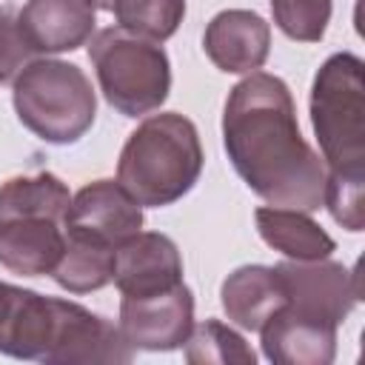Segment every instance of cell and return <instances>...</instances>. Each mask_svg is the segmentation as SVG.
I'll use <instances>...</instances> for the list:
<instances>
[{"label": "cell", "mask_w": 365, "mask_h": 365, "mask_svg": "<svg viewBox=\"0 0 365 365\" xmlns=\"http://www.w3.org/2000/svg\"><path fill=\"white\" fill-rule=\"evenodd\" d=\"M222 145L240 180L268 205L322 208L325 163L305 143L291 88L277 74L251 71L228 91Z\"/></svg>", "instance_id": "obj_1"}, {"label": "cell", "mask_w": 365, "mask_h": 365, "mask_svg": "<svg viewBox=\"0 0 365 365\" xmlns=\"http://www.w3.org/2000/svg\"><path fill=\"white\" fill-rule=\"evenodd\" d=\"M0 354L46 365H125L120 328L80 302L0 282Z\"/></svg>", "instance_id": "obj_2"}, {"label": "cell", "mask_w": 365, "mask_h": 365, "mask_svg": "<svg viewBox=\"0 0 365 365\" xmlns=\"http://www.w3.org/2000/svg\"><path fill=\"white\" fill-rule=\"evenodd\" d=\"M202 163L197 125L177 111H160L128 134L117 160V182L143 208H163L197 185Z\"/></svg>", "instance_id": "obj_3"}, {"label": "cell", "mask_w": 365, "mask_h": 365, "mask_svg": "<svg viewBox=\"0 0 365 365\" xmlns=\"http://www.w3.org/2000/svg\"><path fill=\"white\" fill-rule=\"evenodd\" d=\"M68 185L51 171L0 182V265L20 277H46L66 248Z\"/></svg>", "instance_id": "obj_4"}, {"label": "cell", "mask_w": 365, "mask_h": 365, "mask_svg": "<svg viewBox=\"0 0 365 365\" xmlns=\"http://www.w3.org/2000/svg\"><path fill=\"white\" fill-rule=\"evenodd\" d=\"M365 63L351 51L331 54L311 83V125L325 174L365 177Z\"/></svg>", "instance_id": "obj_5"}, {"label": "cell", "mask_w": 365, "mask_h": 365, "mask_svg": "<svg viewBox=\"0 0 365 365\" xmlns=\"http://www.w3.org/2000/svg\"><path fill=\"white\" fill-rule=\"evenodd\" d=\"M11 103L17 120L51 145L77 143L97 117V94L86 71L57 57L23 63L14 74Z\"/></svg>", "instance_id": "obj_6"}, {"label": "cell", "mask_w": 365, "mask_h": 365, "mask_svg": "<svg viewBox=\"0 0 365 365\" xmlns=\"http://www.w3.org/2000/svg\"><path fill=\"white\" fill-rule=\"evenodd\" d=\"M88 60L106 103L123 117H145L168 100L171 63L160 43L108 26L91 34Z\"/></svg>", "instance_id": "obj_7"}, {"label": "cell", "mask_w": 365, "mask_h": 365, "mask_svg": "<svg viewBox=\"0 0 365 365\" xmlns=\"http://www.w3.org/2000/svg\"><path fill=\"white\" fill-rule=\"evenodd\" d=\"M117 328L134 351H177L194 328V294L180 282L160 294L123 297Z\"/></svg>", "instance_id": "obj_8"}, {"label": "cell", "mask_w": 365, "mask_h": 365, "mask_svg": "<svg viewBox=\"0 0 365 365\" xmlns=\"http://www.w3.org/2000/svg\"><path fill=\"white\" fill-rule=\"evenodd\" d=\"M282 288H285V302L308 311L314 317L331 319V322H342L351 308L359 299V279L354 271H348L342 262H331L325 259H311V262H299V259H285L274 265Z\"/></svg>", "instance_id": "obj_9"}, {"label": "cell", "mask_w": 365, "mask_h": 365, "mask_svg": "<svg viewBox=\"0 0 365 365\" xmlns=\"http://www.w3.org/2000/svg\"><path fill=\"white\" fill-rule=\"evenodd\" d=\"M63 231L117 248L143 231V205L120 182L94 180L71 197Z\"/></svg>", "instance_id": "obj_10"}, {"label": "cell", "mask_w": 365, "mask_h": 365, "mask_svg": "<svg viewBox=\"0 0 365 365\" xmlns=\"http://www.w3.org/2000/svg\"><path fill=\"white\" fill-rule=\"evenodd\" d=\"M336 322L282 305L259 328V345L274 365H331L336 356Z\"/></svg>", "instance_id": "obj_11"}, {"label": "cell", "mask_w": 365, "mask_h": 365, "mask_svg": "<svg viewBox=\"0 0 365 365\" xmlns=\"http://www.w3.org/2000/svg\"><path fill=\"white\" fill-rule=\"evenodd\" d=\"M91 0H26L14 26L29 54H60L86 46L94 34Z\"/></svg>", "instance_id": "obj_12"}, {"label": "cell", "mask_w": 365, "mask_h": 365, "mask_svg": "<svg viewBox=\"0 0 365 365\" xmlns=\"http://www.w3.org/2000/svg\"><path fill=\"white\" fill-rule=\"evenodd\" d=\"M182 282V257L171 237L160 231H137L114 257V285L123 297L160 294Z\"/></svg>", "instance_id": "obj_13"}, {"label": "cell", "mask_w": 365, "mask_h": 365, "mask_svg": "<svg viewBox=\"0 0 365 365\" xmlns=\"http://www.w3.org/2000/svg\"><path fill=\"white\" fill-rule=\"evenodd\" d=\"M202 48L220 71L251 74L268 60L271 26L251 9H225L205 26Z\"/></svg>", "instance_id": "obj_14"}, {"label": "cell", "mask_w": 365, "mask_h": 365, "mask_svg": "<svg viewBox=\"0 0 365 365\" xmlns=\"http://www.w3.org/2000/svg\"><path fill=\"white\" fill-rule=\"evenodd\" d=\"M220 302L225 317L242 331H259L285 305V288L271 265H240L222 279Z\"/></svg>", "instance_id": "obj_15"}, {"label": "cell", "mask_w": 365, "mask_h": 365, "mask_svg": "<svg viewBox=\"0 0 365 365\" xmlns=\"http://www.w3.org/2000/svg\"><path fill=\"white\" fill-rule=\"evenodd\" d=\"M254 222L265 245L279 251L288 259L311 262L325 259L336 251L334 237L308 214L297 208H279V205H259L254 211Z\"/></svg>", "instance_id": "obj_16"}, {"label": "cell", "mask_w": 365, "mask_h": 365, "mask_svg": "<svg viewBox=\"0 0 365 365\" xmlns=\"http://www.w3.org/2000/svg\"><path fill=\"white\" fill-rule=\"evenodd\" d=\"M114 257L117 248L66 231V248L51 277L68 294H91L114 282Z\"/></svg>", "instance_id": "obj_17"}, {"label": "cell", "mask_w": 365, "mask_h": 365, "mask_svg": "<svg viewBox=\"0 0 365 365\" xmlns=\"http://www.w3.org/2000/svg\"><path fill=\"white\" fill-rule=\"evenodd\" d=\"M185 359L191 365H254L257 354L231 325L220 319H205L191 328L185 339Z\"/></svg>", "instance_id": "obj_18"}, {"label": "cell", "mask_w": 365, "mask_h": 365, "mask_svg": "<svg viewBox=\"0 0 365 365\" xmlns=\"http://www.w3.org/2000/svg\"><path fill=\"white\" fill-rule=\"evenodd\" d=\"M111 14L120 29L163 43L180 29L185 0H114Z\"/></svg>", "instance_id": "obj_19"}, {"label": "cell", "mask_w": 365, "mask_h": 365, "mask_svg": "<svg viewBox=\"0 0 365 365\" xmlns=\"http://www.w3.org/2000/svg\"><path fill=\"white\" fill-rule=\"evenodd\" d=\"M277 29L297 43H319L331 23V0H271Z\"/></svg>", "instance_id": "obj_20"}, {"label": "cell", "mask_w": 365, "mask_h": 365, "mask_svg": "<svg viewBox=\"0 0 365 365\" xmlns=\"http://www.w3.org/2000/svg\"><path fill=\"white\" fill-rule=\"evenodd\" d=\"M322 208L345 231L359 234L365 228V177H331L325 174Z\"/></svg>", "instance_id": "obj_21"}, {"label": "cell", "mask_w": 365, "mask_h": 365, "mask_svg": "<svg viewBox=\"0 0 365 365\" xmlns=\"http://www.w3.org/2000/svg\"><path fill=\"white\" fill-rule=\"evenodd\" d=\"M29 57V48L23 46L17 26L9 14H0V83L14 77Z\"/></svg>", "instance_id": "obj_22"}, {"label": "cell", "mask_w": 365, "mask_h": 365, "mask_svg": "<svg viewBox=\"0 0 365 365\" xmlns=\"http://www.w3.org/2000/svg\"><path fill=\"white\" fill-rule=\"evenodd\" d=\"M97 9H103V11H111V6H114V0H91Z\"/></svg>", "instance_id": "obj_23"}]
</instances>
